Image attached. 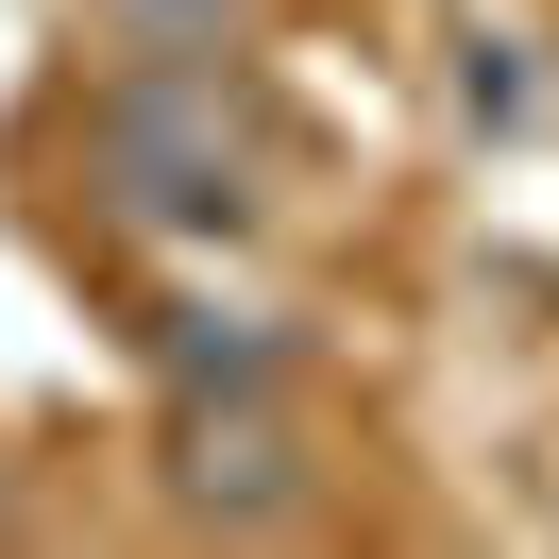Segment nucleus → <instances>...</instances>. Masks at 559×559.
<instances>
[{"instance_id": "obj_2", "label": "nucleus", "mask_w": 559, "mask_h": 559, "mask_svg": "<svg viewBox=\"0 0 559 559\" xmlns=\"http://www.w3.org/2000/svg\"><path fill=\"white\" fill-rule=\"evenodd\" d=\"M153 491H170V525H204V543H306L322 525V441H306V407H288V373L170 390Z\"/></svg>"}, {"instance_id": "obj_3", "label": "nucleus", "mask_w": 559, "mask_h": 559, "mask_svg": "<svg viewBox=\"0 0 559 559\" xmlns=\"http://www.w3.org/2000/svg\"><path fill=\"white\" fill-rule=\"evenodd\" d=\"M153 373H170V390L288 373V322H272V306H170V322H153Z\"/></svg>"}, {"instance_id": "obj_5", "label": "nucleus", "mask_w": 559, "mask_h": 559, "mask_svg": "<svg viewBox=\"0 0 559 559\" xmlns=\"http://www.w3.org/2000/svg\"><path fill=\"white\" fill-rule=\"evenodd\" d=\"M0 525H17V475H0Z\"/></svg>"}, {"instance_id": "obj_1", "label": "nucleus", "mask_w": 559, "mask_h": 559, "mask_svg": "<svg viewBox=\"0 0 559 559\" xmlns=\"http://www.w3.org/2000/svg\"><path fill=\"white\" fill-rule=\"evenodd\" d=\"M69 170L119 238L170 254H238L272 221V103H254V51H103L69 103Z\"/></svg>"}, {"instance_id": "obj_4", "label": "nucleus", "mask_w": 559, "mask_h": 559, "mask_svg": "<svg viewBox=\"0 0 559 559\" xmlns=\"http://www.w3.org/2000/svg\"><path fill=\"white\" fill-rule=\"evenodd\" d=\"M85 35L103 51H254L272 0H85Z\"/></svg>"}]
</instances>
